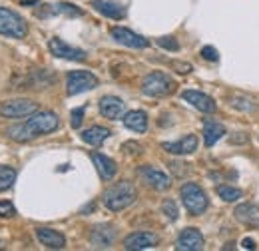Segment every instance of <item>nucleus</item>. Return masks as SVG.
Returning a JSON list of instances; mask_svg holds the SVG:
<instances>
[{"instance_id": "f257e3e1", "label": "nucleus", "mask_w": 259, "mask_h": 251, "mask_svg": "<svg viewBox=\"0 0 259 251\" xmlns=\"http://www.w3.org/2000/svg\"><path fill=\"white\" fill-rule=\"evenodd\" d=\"M58 126H60V120H58V116L54 112L42 110V112H34L24 124L8 128L6 134L14 142H30V140L38 138V136L52 134L54 130H58Z\"/></svg>"}, {"instance_id": "f03ea898", "label": "nucleus", "mask_w": 259, "mask_h": 251, "mask_svg": "<svg viewBox=\"0 0 259 251\" xmlns=\"http://www.w3.org/2000/svg\"><path fill=\"white\" fill-rule=\"evenodd\" d=\"M136 188L130 184V182H118L114 184L112 188H108L104 191V205L110 210V212H122L130 207L134 201H136Z\"/></svg>"}, {"instance_id": "7ed1b4c3", "label": "nucleus", "mask_w": 259, "mask_h": 251, "mask_svg": "<svg viewBox=\"0 0 259 251\" xmlns=\"http://www.w3.org/2000/svg\"><path fill=\"white\" fill-rule=\"evenodd\" d=\"M174 90H176V82L165 72H150L142 80V92L150 98H162L171 94Z\"/></svg>"}, {"instance_id": "20e7f679", "label": "nucleus", "mask_w": 259, "mask_h": 251, "mask_svg": "<svg viewBox=\"0 0 259 251\" xmlns=\"http://www.w3.org/2000/svg\"><path fill=\"white\" fill-rule=\"evenodd\" d=\"M180 197H182L184 207H186L192 216H201V214L207 210V205H209L205 191L199 188L197 184H192V182H188V184L182 186Z\"/></svg>"}, {"instance_id": "39448f33", "label": "nucleus", "mask_w": 259, "mask_h": 251, "mask_svg": "<svg viewBox=\"0 0 259 251\" xmlns=\"http://www.w3.org/2000/svg\"><path fill=\"white\" fill-rule=\"evenodd\" d=\"M0 34L8 38H16V40L24 38L28 34L26 20L10 8H0Z\"/></svg>"}, {"instance_id": "423d86ee", "label": "nucleus", "mask_w": 259, "mask_h": 251, "mask_svg": "<svg viewBox=\"0 0 259 251\" xmlns=\"http://www.w3.org/2000/svg\"><path fill=\"white\" fill-rule=\"evenodd\" d=\"M34 112H38V104L28 98H16V100H6L0 104V116L8 120H18V118H28Z\"/></svg>"}, {"instance_id": "0eeeda50", "label": "nucleus", "mask_w": 259, "mask_h": 251, "mask_svg": "<svg viewBox=\"0 0 259 251\" xmlns=\"http://www.w3.org/2000/svg\"><path fill=\"white\" fill-rule=\"evenodd\" d=\"M96 86L98 78L92 72H86V70L70 72L68 78H66V92H68V96H76L82 94V92H88V90H94Z\"/></svg>"}, {"instance_id": "6e6552de", "label": "nucleus", "mask_w": 259, "mask_h": 251, "mask_svg": "<svg viewBox=\"0 0 259 251\" xmlns=\"http://www.w3.org/2000/svg\"><path fill=\"white\" fill-rule=\"evenodd\" d=\"M48 48L56 58H64V60H72V62H84L86 60V52L82 48L70 46L62 38H52L48 42Z\"/></svg>"}, {"instance_id": "1a4fd4ad", "label": "nucleus", "mask_w": 259, "mask_h": 251, "mask_svg": "<svg viewBox=\"0 0 259 251\" xmlns=\"http://www.w3.org/2000/svg\"><path fill=\"white\" fill-rule=\"evenodd\" d=\"M110 34H112V38H114L116 42H120V44H124V46H128V48L142 50V48H148V46H150V40H148L146 36L136 34L134 30L124 28V26H114V28L110 30Z\"/></svg>"}, {"instance_id": "9d476101", "label": "nucleus", "mask_w": 259, "mask_h": 251, "mask_svg": "<svg viewBox=\"0 0 259 251\" xmlns=\"http://www.w3.org/2000/svg\"><path fill=\"white\" fill-rule=\"evenodd\" d=\"M158 243H160V237L156 233H152V231H136V233H130L128 237L124 239V249H152Z\"/></svg>"}, {"instance_id": "9b49d317", "label": "nucleus", "mask_w": 259, "mask_h": 251, "mask_svg": "<svg viewBox=\"0 0 259 251\" xmlns=\"http://www.w3.org/2000/svg\"><path fill=\"white\" fill-rule=\"evenodd\" d=\"M203 235L199 229L195 227H186L176 241V249L178 251H201L203 249Z\"/></svg>"}, {"instance_id": "f8f14e48", "label": "nucleus", "mask_w": 259, "mask_h": 251, "mask_svg": "<svg viewBox=\"0 0 259 251\" xmlns=\"http://www.w3.org/2000/svg\"><path fill=\"white\" fill-rule=\"evenodd\" d=\"M138 172H140L142 180H144L150 188L158 189V191H163V189H167L171 186V180L163 174L162 170H158V168H154V165H142Z\"/></svg>"}, {"instance_id": "ddd939ff", "label": "nucleus", "mask_w": 259, "mask_h": 251, "mask_svg": "<svg viewBox=\"0 0 259 251\" xmlns=\"http://www.w3.org/2000/svg\"><path fill=\"white\" fill-rule=\"evenodd\" d=\"M162 148L169 154H176V156H188V154H194L197 150V136L194 134H188L186 138L178 140V142H163Z\"/></svg>"}, {"instance_id": "4468645a", "label": "nucleus", "mask_w": 259, "mask_h": 251, "mask_svg": "<svg viewBox=\"0 0 259 251\" xmlns=\"http://www.w3.org/2000/svg\"><path fill=\"white\" fill-rule=\"evenodd\" d=\"M182 98L186 100V102H190L194 108H197L199 112H203V114H211V112H215V102H213V98H209L207 94H203V92H197V90H184L182 92Z\"/></svg>"}, {"instance_id": "2eb2a0df", "label": "nucleus", "mask_w": 259, "mask_h": 251, "mask_svg": "<svg viewBox=\"0 0 259 251\" xmlns=\"http://www.w3.org/2000/svg\"><path fill=\"white\" fill-rule=\"evenodd\" d=\"M124 110H126V104H124L118 96H104V98L100 100V114H102L104 118H108V120H118V118H122Z\"/></svg>"}, {"instance_id": "dca6fc26", "label": "nucleus", "mask_w": 259, "mask_h": 251, "mask_svg": "<svg viewBox=\"0 0 259 251\" xmlns=\"http://www.w3.org/2000/svg\"><path fill=\"white\" fill-rule=\"evenodd\" d=\"M36 237L42 245H46L48 249H64L66 245V237L62 233H58L56 229H50V227H38L36 229Z\"/></svg>"}, {"instance_id": "f3484780", "label": "nucleus", "mask_w": 259, "mask_h": 251, "mask_svg": "<svg viewBox=\"0 0 259 251\" xmlns=\"http://www.w3.org/2000/svg\"><path fill=\"white\" fill-rule=\"evenodd\" d=\"M90 6L100 12L102 16L106 18H112V20H122L126 16V8L120 6L118 2H110V0H92Z\"/></svg>"}, {"instance_id": "a211bd4d", "label": "nucleus", "mask_w": 259, "mask_h": 251, "mask_svg": "<svg viewBox=\"0 0 259 251\" xmlns=\"http://www.w3.org/2000/svg\"><path fill=\"white\" fill-rule=\"evenodd\" d=\"M92 161H94V165H96L98 174H100V178L102 180H112L114 176H116V170H118V165H116V161L112 159V157L104 156V154H100V152H92Z\"/></svg>"}, {"instance_id": "6ab92c4d", "label": "nucleus", "mask_w": 259, "mask_h": 251, "mask_svg": "<svg viewBox=\"0 0 259 251\" xmlns=\"http://www.w3.org/2000/svg\"><path fill=\"white\" fill-rule=\"evenodd\" d=\"M114 237H116V231L112 229V225H98L92 231V245L106 249L114 243Z\"/></svg>"}, {"instance_id": "aec40b11", "label": "nucleus", "mask_w": 259, "mask_h": 251, "mask_svg": "<svg viewBox=\"0 0 259 251\" xmlns=\"http://www.w3.org/2000/svg\"><path fill=\"white\" fill-rule=\"evenodd\" d=\"M124 126L132 130V132H138V134H144L148 130V116L146 112L142 110H132L124 116Z\"/></svg>"}, {"instance_id": "412c9836", "label": "nucleus", "mask_w": 259, "mask_h": 251, "mask_svg": "<svg viewBox=\"0 0 259 251\" xmlns=\"http://www.w3.org/2000/svg\"><path fill=\"white\" fill-rule=\"evenodd\" d=\"M226 136V128L218 122H211V120H205L203 122V142L207 148H211L213 144H218V140H222Z\"/></svg>"}, {"instance_id": "4be33fe9", "label": "nucleus", "mask_w": 259, "mask_h": 251, "mask_svg": "<svg viewBox=\"0 0 259 251\" xmlns=\"http://www.w3.org/2000/svg\"><path fill=\"white\" fill-rule=\"evenodd\" d=\"M233 214H235L237 220L241 223H245V225H255V227L259 225V214L253 203H241V205L235 207Z\"/></svg>"}, {"instance_id": "5701e85b", "label": "nucleus", "mask_w": 259, "mask_h": 251, "mask_svg": "<svg viewBox=\"0 0 259 251\" xmlns=\"http://www.w3.org/2000/svg\"><path fill=\"white\" fill-rule=\"evenodd\" d=\"M108 136H110V130L102 128V126H92V128L82 132V140L90 146H100L104 140H108Z\"/></svg>"}, {"instance_id": "b1692460", "label": "nucleus", "mask_w": 259, "mask_h": 251, "mask_svg": "<svg viewBox=\"0 0 259 251\" xmlns=\"http://www.w3.org/2000/svg\"><path fill=\"white\" fill-rule=\"evenodd\" d=\"M52 14H66V16H82V10L74 4L68 2H58V4H48Z\"/></svg>"}, {"instance_id": "393cba45", "label": "nucleus", "mask_w": 259, "mask_h": 251, "mask_svg": "<svg viewBox=\"0 0 259 251\" xmlns=\"http://www.w3.org/2000/svg\"><path fill=\"white\" fill-rule=\"evenodd\" d=\"M16 182V170L8 165H0V191H6L14 186Z\"/></svg>"}, {"instance_id": "a878e982", "label": "nucleus", "mask_w": 259, "mask_h": 251, "mask_svg": "<svg viewBox=\"0 0 259 251\" xmlns=\"http://www.w3.org/2000/svg\"><path fill=\"white\" fill-rule=\"evenodd\" d=\"M218 195L224 199V201H237L241 197V189L233 188V186H218Z\"/></svg>"}, {"instance_id": "bb28decb", "label": "nucleus", "mask_w": 259, "mask_h": 251, "mask_svg": "<svg viewBox=\"0 0 259 251\" xmlns=\"http://www.w3.org/2000/svg\"><path fill=\"white\" fill-rule=\"evenodd\" d=\"M231 106H233L235 110H241V112H253V110H255V104H253L249 98H245V96H235V98L231 100Z\"/></svg>"}, {"instance_id": "cd10ccee", "label": "nucleus", "mask_w": 259, "mask_h": 251, "mask_svg": "<svg viewBox=\"0 0 259 251\" xmlns=\"http://www.w3.org/2000/svg\"><path fill=\"white\" fill-rule=\"evenodd\" d=\"M162 212H163V216L167 218L169 221H176L178 220V216H180V212H178V205L171 201V199H165L162 203Z\"/></svg>"}, {"instance_id": "c85d7f7f", "label": "nucleus", "mask_w": 259, "mask_h": 251, "mask_svg": "<svg viewBox=\"0 0 259 251\" xmlns=\"http://www.w3.org/2000/svg\"><path fill=\"white\" fill-rule=\"evenodd\" d=\"M158 44L162 48H165V50H171V52H178L180 50V44H178V40L174 36H162V38H158Z\"/></svg>"}, {"instance_id": "c756f323", "label": "nucleus", "mask_w": 259, "mask_h": 251, "mask_svg": "<svg viewBox=\"0 0 259 251\" xmlns=\"http://www.w3.org/2000/svg\"><path fill=\"white\" fill-rule=\"evenodd\" d=\"M84 114H86V108H76V110H72V114H70V124H72V128L78 130V128L82 126Z\"/></svg>"}, {"instance_id": "7c9ffc66", "label": "nucleus", "mask_w": 259, "mask_h": 251, "mask_svg": "<svg viewBox=\"0 0 259 251\" xmlns=\"http://www.w3.org/2000/svg\"><path fill=\"white\" fill-rule=\"evenodd\" d=\"M199 54H201V58H205L209 62H218V58H220V54H218V50L213 46H203Z\"/></svg>"}, {"instance_id": "2f4dec72", "label": "nucleus", "mask_w": 259, "mask_h": 251, "mask_svg": "<svg viewBox=\"0 0 259 251\" xmlns=\"http://www.w3.org/2000/svg\"><path fill=\"white\" fill-rule=\"evenodd\" d=\"M16 210L10 201H0V218H14Z\"/></svg>"}, {"instance_id": "473e14b6", "label": "nucleus", "mask_w": 259, "mask_h": 251, "mask_svg": "<svg viewBox=\"0 0 259 251\" xmlns=\"http://www.w3.org/2000/svg\"><path fill=\"white\" fill-rule=\"evenodd\" d=\"M241 247H243V249H255V241H253L251 237H245V239L241 241Z\"/></svg>"}, {"instance_id": "72a5a7b5", "label": "nucleus", "mask_w": 259, "mask_h": 251, "mask_svg": "<svg viewBox=\"0 0 259 251\" xmlns=\"http://www.w3.org/2000/svg\"><path fill=\"white\" fill-rule=\"evenodd\" d=\"M174 66H176V68H180V70H178V72H180V74H188V72H190V70H192V66H190V64L174 62Z\"/></svg>"}]
</instances>
